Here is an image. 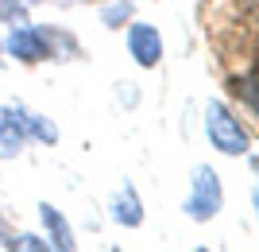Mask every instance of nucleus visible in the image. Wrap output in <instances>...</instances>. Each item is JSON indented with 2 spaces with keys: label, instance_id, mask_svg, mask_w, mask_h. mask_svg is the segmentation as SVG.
<instances>
[{
  "label": "nucleus",
  "instance_id": "1",
  "mask_svg": "<svg viewBox=\"0 0 259 252\" xmlns=\"http://www.w3.org/2000/svg\"><path fill=\"white\" fill-rule=\"evenodd\" d=\"M4 55L20 66H39V62H70L81 55V43L66 27L54 23H16L4 39Z\"/></svg>",
  "mask_w": 259,
  "mask_h": 252
},
{
  "label": "nucleus",
  "instance_id": "2",
  "mask_svg": "<svg viewBox=\"0 0 259 252\" xmlns=\"http://www.w3.org/2000/svg\"><path fill=\"white\" fill-rule=\"evenodd\" d=\"M221 209H225V183L209 163H197L190 171V190L182 198V213L190 221H197V225H205Z\"/></svg>",
  "mask_w": 259,
  "mask_h": 252
},
{
  "label": "nucleus",
  "instance_id": "3",
  "mask_svg": "<svg viewBox=\"0 0 259 252\" xmlns=\"http://www.w3.org/2000/svg\"><path fill=\"white\" fill-rule=\"evenodd\" d=\"M205 136L221 155H232V159L251 152V132L244 128V121L225 101H209L205 105Z\"/></svg>",
  "mask_w": 259,
  "mask_h": 252
},
{
  "label": "nucleus",
  "instance_id": "4",
  "mask_svg": "<svg viewBox=\"0 0 259 252\" xmlns=\"http://www.w3.org/2000/svg\"><path fill=\"white\" fill-rule=\"evenodd\" d=\"M4 113H8L12 128L20 132L23 143H58V124L47 113L31 109L27 101H12V105H4Z\"/></svg>",
  "mask_w": 259,
  "mask_h": 252
},
{
  "label": "nucleus",
  "instance_id": "5",
  "mask_svg": "<svg viewBox=\"0 0 259 252\" xmlns=\"http://www.w3.org/2000/svg\"><path fill=\"white\" fill-rule=\"evenodd\" d=\"M128 55L140 70H155L162 66V55H166V43H162V31L155 23H140L132 20L128 23Z\"/></svg>",
  "mask_w": 259,
  "mask_h": 252
},
{
  "label": "nucleus",
  "instance_id": "6",
  "mask_svg": "<svg viewBox=\"0 0 259 252\" xmlns=\"http://www.w3.org/2000/svg\"><path fill=\"white\" fill-rule=\"evenodd\" d=\"M39 221L47 229V244L51 252H74L77 248V237H74V225L66 221V213L51 202H39Z\"/></svg>",
  "mask_w": 259,
  "mask_h": 252
},
{
  "label": "nucleus",
  "instance_id": "7",
  "mask_svg": "<svg viewBox=\"0 0 259 252\" xmlns=\"http://www.w3.org/2000/svg\"><path fill=\"white\" fill-rule=\"evenodd\" d=\"M108 218L116 221L120 229H140L143 225V198L132 183H120V190L108 202Z\"/></svg>",
  "mask_w": 259,
  "mask_h": 252
},
{
  "label": "nucleus",
  "instance_id": "8",
  "mask_svg": "<svg viewBox=\"0 0 259 252\" xmlns=\"http://www.w3.org/2000/svg\"><path fill=\"white\" fill-rule=\"evenodd\" d=\"M132 16H136V4H132V0H108L105 8H101V23H105L108 31H120V27H128Z\"/></svg>",
  "mask_w": 259,
  "mask_h": 252
},
{
  "label": "nucleus",
  "instance_id": "9",
  "mask_svg": "<svg viewBox=\"0 0 259 252\" xmlns=\"http://www.w3.org/2000/svg\"><path fill=\"white\" fill-rule=\"evenodd\" d=\"M228 93L240 101H248V113L259 109V101H255V66H248V74H232L228 78Z\"/></svg>",
  "mask_w": 259,
  "mask_h": 252
},
{
  "label": "nucleus",
  "instance_id": "10",
  "mask_svg": "<svg viewBox=\"0 0 259 252\" xmlns=\"http://www.w3.org/2000/svg\"><path fill=\"white\" fill-rule=\"evenodd\" d=\"M20 148H23L20 132L12 128L8 113H4V105H0V159H16V155H20Z\"/></svg>",
  "mask_w": 259,
  "mask_h": 252
},
{
  "label": "nucleus",
  "instance_id": "11",
  "mask_svg": "<svg viewBox=\"0 0 259 252\" xmlns=\"http://www.w3.org/2000/svg\"><path fill=\"white\" fill-rule=\"evenodd\" d=\"M0 248H8V252H23V248H31V252H51V244H47V237H39V233H8Z\"/></svg>",
  "mask_w": 259,
  "mask_h": 252
},
{
  "label": "nucleus",
  "instance_id": "12",
  "mask_svg": "<svg viewBox=\"0 0 259 252\" xmlns=\"http://www.w3.org/2000/svg\"><path fill=\"white\" fill-rule=\"evenodd\" d=\"M35 4H39V0H0V23H8V27L23 23L27 16H31Z\"/></svg>",
  "mask_w": 259,
  "mask_h": 252
},
{
  "label": "nucleus",
  "instance_id": "13",
  "mask_svg": "<svg viewBox=\"0 0 259 252\" xmlns=\"http://www.w3.org/2000/svg\"><path fill=\"white\" fill-rule=\"evenodd\" d=\"M8 233H12V229H8V221L0 218V244H4V237H8Z\"/></svg>",
  "mask_w": 259,
  "mask_h": 252
},
{
  "label": "nucleus",
  "instance_id": "14",
  "mask_svg": "<svg viewBox=\"0 0 259 252\" xmlns=\"http://www.w3.org/2000/svg\"><path fill=\"white\" fill-rule=\"evenodd\" d=\"M0 62H4V39H0Z\"/></svg>",
  "mask_w": 259,
  "mask_h": 252
}]
</instances>
